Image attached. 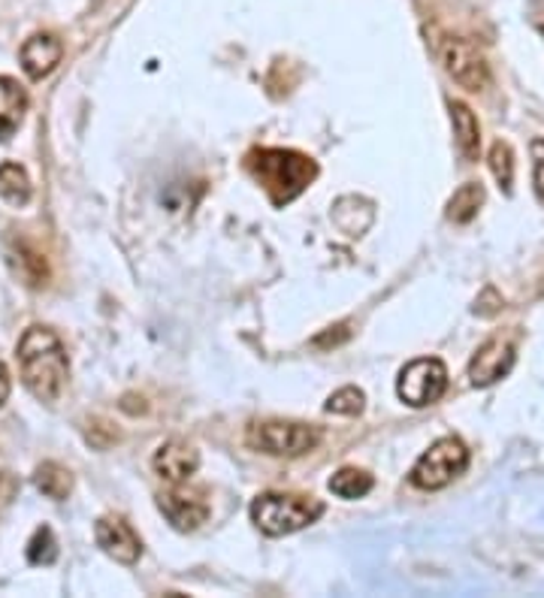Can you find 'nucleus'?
I'll list each match as a JSON object with an SVG mask.
<instances>
[{"label":"nucleus","mask_w":544,"mask_h":598,"mask_svg":"<svg viewBox=\"0 0 544 598\" xmlns=\"http://www.w3.org/2000/svg\"><path fill=\"white\" fill-rule=\"evenodd\" d=\"M542 297H544V278H542Z\"/></svg>","instance_id":"obj_29"},{"label":"nucleus","mask_w":544,"mask_h":598,"mask_svg":"<svg viewBox=\"0 0 544 598\" xmlns=\"http://www.w3.org/2000/svg\"><path fill=\"white\" fill-rule=\"evenodd\" d=\"M363 403H366V393L360 391V387H342V391H337L330 399H327L324 408L330 415L354 417L363 412Z\"/></svg>","instance_id":"obj_22"},{"label":"nucleus","mask_w":544,"mask_h":598,"mask_svg":"<svg viewBox=\"0 0 544 598\" xmlns=\"http://www.w3.org/2000/svg\"><path fill=\"white\" fill-rule=\"evenodd\" d=\"M351 339V323H337V327H327L324 333L314 335L312 345L314 348H337L342 345V342H348Z\"/></svg>","instance_id":"obj_25"},{"label":"nucleus","mask_w":544,"mask_h":598,"mask_svg":"<svg viewBox=\"0 0 544 598\" xmlns=\"http://www.w3.org/2000/svg\"><path fill=\"white\" fill-rule=\"evenodd\" d=\"M481 206H484V184L466 182L454 191L445 215H448V221H454V224H469V221H476Z\"/></svg>","instance_id":"obj_16"},{"label":"nucleus","mask_w":544,"mask_h":598,"mask_svg":"<svg viewBox=\"0 0 544 598\" xmlns=\"http://www.w3.org/2000/svg\"><path fill=\"white\" fill-rule=\"evenodd\" d=\"M151 466L167 483H185L200 469V453L185 438H170L167 445L158 448Z\"/></svg>","instance_id":"obj_12"},{"label":"nucleus","mask_w":544,"mask_h":598,"mask_svg":"<svg viewBox=\"0 0 544 598\" xmlns=\"http://www.w3.org/2000/svg\"><path fill=\"white\" fill-rule=\"evenodd\" d=\"M445 391H448V369L439 357L412 360L396 378L399 399L412 408H427V405L439 403Z\"/></svg>","instance_id":"obj_8"},{"label":"nucleus","mask_w":544,"mask_h":598,"mask_svg":"<svg viewBox=\"0 0 544 598\" xmlns=\"http://www.w3.org/2000/svg\"><path fill=\"white\" fill-rule=\"evenodd\" d=\"M436 52H439L445 73H448L460 88L478 94L490 85V64H487L484 52H481L472 40L457 34H441Z\"/></svg>","instance_id":"obj_6"},{"label":"nucleus","mask_w":544,"mask_h":598,"mask_svg":"<svg viewBox=\"0 0 544 598\" xmlns=\"http://www.w3.org/2000/svg\"><path fill=\"white\" fill-rule=\"evenodd\" d=\"M530 151H533V188H535V196H538V203L544 206V139L535 137L533 146H530Z\"/></svg>","instance_id":"obj_24"},{"label":"nucleus","mask_w":544,"mask_h":598,"mask_svg":"<svg viewBox=\"0 0 544 598\" xmlns=\"http://www.w3.org/2000/svg\"><path fill=\"white\" fill-rule=\"evenodd\" d=\"M10 399V369L0 363V405Z\"/></svg>","instance_id":"obj_28"},{"label":"nucleus","mask_w":544,"mask_h":598,"mask_svg":"<svg viewBox=\"0 0 544 598\" xmlns=\"http://www.w3.org/2000/svg\"><path fill=\"white\" fill-rule=\"evenodd\" d=\"M85 438H88L92 448L106 450L116 445L118 438H121V433H118L109 420H104V417H94V420H88V426H85Z\"/></svg>","instance_id":"obj_23"},{"label":"nucleus","mask_w":544,"mask_h":598,"mask_svg":"<svg viewBox=\"0 0 544 598\" xmlns=\"http://www.w3.org/2000/svg\"><path fill=\"white\" fill-rule=\"evenodd\" d=\"M34 483L40 493L55 499V502H61V499H67V495L73 493V474H70L61 462H40L34 472Z\"/></svg>","instance_id":"obj_18"},{"label":"nucleus","mask_w":544,"mask_h":598,"mask_svg":"<svg viewBox=\"0 0 544 598\" xmlns=\"http://www.w3.org/2000/svg\"><path fill=\"white\" fill-rule=\"evenodd\" d=\"M28 113V92L10 76H0V142L10 139Z\"/></svg>","instance_id":"obj_14"},{"label":"nucleus","mask_w":544,"mask_h":598,"mask_svg":"<svg viewBox=\"0 0 544 598\" xmlns=\"http://www.w3.org/2000/svg\"><path fill=\"white\" fill-rule=\"evenodd\" d=\"M31 194H34V188H31V179H28V170H24L22 163H0V196L7 203H12V206H28Z\"/></svg>","instance_id":"obj_17"},{"label":"nucleus","mask_w":544,"mask_h":598,"mask_svg":"<svg viewBox=\"0 0 544 598\" xmlns=\"http://www.w3.org/2000/svg\"><path fill=\"white\" fill-rule=\"evenodd\" d=\"M321 514H324V502L314 495L264 493L252 502V523L269 538H281V535L306 530Z\"/></svg>","instance_id":"obj_3"},{"label":"nucleus","mask_w":544,"mask_h":598,"mask_svg":"<svg viewBox=\"0 0 544 598\" xmlns=\"http://www.w3.org/2000/svg\"><path fill=\"white\" fill-rule=\"evenodd\" d=\"M7 264H10L12 276L22 278L28 288L40 290L49 285L46 254L40 252L31 239L12 236V239L7 242Z\"/></svg>","instance_id":"obj_11"},{"label":"nucleus","mask_w":544,"mask_h":598,"mask_svg":"<svg viewBox=\"0 0 544 598\" xmlns=\"http://www.w3.org/2000/svg\"><path fill=\"white\" fill-rule=\"evenodd\" d=\"M502 306H505V302H502V297L497 293V288H484V293L476 299V309L472 311H476L478 318H493V314L502 311Z\"/></svg>","instance_id":"obj_26"},{"label":"nucleus","mask_w":544,"mask_h":598,"mask_svg":"<svg viewBox=\"0 0 544 598\" xmlns=\"http://www.w3.org/2000/svg\"><path fill=\"white\" fill-rule=\"evenodd\" d=\"M530 22L538 34L544 36V0H533V7H530Z\"/></svg>","instance_id":"obj_27"},{"label":"nucleus","mask_w":544,"mask_h":598,"mask_svg":"<svg viewBox=\"0 0 544 598\" xmlns=\"http://www.w3.org/2000/svg\"><path fill=\"white\" fill-rule=\"evenodd\" d=\"M55 559H58V541H55L49 526H40V530L31 535V541H28V563L52 565Z\"/></svg>","instance_id":"obj_21"},{"label":"nucleus","mask_w":544,"mask_h":598,"mask_svg":"<svg viewBox=\"0 0 544 598\" xmlns=\"http://www.w3.org/2000/svg\"><path fill=\"white\" fill-rule=\"evenodd\" d=\"M61 55H64V46L55 34H34L31 40H24L22 52H19V61H22V70L28 73V79H43L52 70L61 64Z\"/></svg>","instance_id":"obj_13"},{"label":"nucleus","mask_w":544,"mask_h":598,"mask_svg":"<svg viewBox=\"0 0 544 598\" xmlns=\"http://www.w3.org/2000/svg\"><path fill=\"white\" fill-rule=\"evenodd\" d=\"M518 345H521V330L518 327H509V330H499V333L490 335L469 360V381L476 387H490V384L505 378L511 366H514V360H518Z\"/></svg>","instance_id":"obj_7"},{"label":"nucleus","mask_w":544,"mask_h":598,"mask_svg":"<svg viewBox=\"0 0 544 598\" xmlns=\"http://www.w3.org/2000/svg\"><path fill=\"white\" fill-rule=\"evenodd\" d=\"M94 538H97V547L116 559L121 565H134L142 556V541L125 517H116V514H106L94 523Z\"/></svg>","instance_id":"obj_10"},{"label":"nucleus","mask_w":544,"mask_h":598,"mask_svg":"<svg viewBox=\"0 0 544 598\" xmlns=\"http://www.w3.org/2000/svg\"><path fill=\"white\" fill-rule=\"evenodd\" d=\"M245 170L267 191L273 206H288L318 179V163L294 149H252Z\"/></svg>","instance_id":"obj_2"},{"label":"nucleus","mask_w":544,"mask_h":598,"mask_svg":"<svg viewBox=\"0 0 544 598\" xmlns=\"http://www.w3.org/2000/svg\"><path fill=\"white\" fill-rule=\"evenodd\" d=\"M451 121L457 151L463 154V161H478V154H481V125H478V116L463 100H454Z\"/></svg>","instance_id":"obj_15"},{"label":"nucleus","mask_w":544,"mask_h":598,"mask_svg":"<svg viewBox=\"0 0 544 598\" xmlns=\"http://www.w3.org/2000/svg\"><path fill=\"white\" fill-rule=\"evenodd\" d=\"M248 445L269 457H302L321 445V429L297 420H264L248 426Z\"/></svg>","instance_id":"obj_5"},{"label":"nucleus","mask_w":544,"mask_h":598,"mask_svg":"<svg viewBox=\"0 0 544 598\" xmlns=\"http://www.w3.org/2000/svg\"><path fill=\"white\" fill-rule=\"evenodd\" d=\"M372 474L363 472V469H339L333 478H330V493L339 495V499H363V495L372 490Z\"/></svg>","instance_id":"obj_19"},{"label":"nucleus","mask_w":544,"mask_h":598,"mask_svg":"<svg viewBox=\"0 0 544 598\" xmlns=\"http://www.w3.org/2000/svg\"><path fill=\"white\" fill-rule=\"evenodd\" d=\"M466 469H469V448L463 445V438L445 436L420 453V460L412 466L408 481L415 483L417 490H445Z\"/></svg>","instance_id":"obj_4"},{"label":"nucleus","mask_w":544,"mask_h":598,"mask_svg":"<svg viewBox=\"0 0 544 598\" xmlns=\"http://www.w3.org/2000/svg\"><path fill=\"white\" fill-rule=\"evenodd\" d=\"M158 508H161L163 517L173 523V530L179 532L200 530L209 520L206 493L198 490V487H188V481L173 483L170 490L158 493Z\"/></svg>","instance_id":"obj_9"},{"label":"nucleus","mask_w":544,"mask_h":598,"mask_svg":"<svg viewBox=\"0 0 544 598\" xmlns=\"http://www.w3.org/2000/svg\"><path fill=\"white\" fill-rule=\"evenodd\" d=\"M19 369L28 391L43 403H55L70 375V360L64 342L49 327H31L19 339Z\"/></svg>","instance_id":"obj_1"},{"label":"nucleus","mask_w":544,"mask_h":598,"mask_svg":"<svg viewBox=\"0 0 544 598\" xmlns=\"http://www.w3.org/2000/svg\"><path fill=\"white\" fill-rule=\"evenodd\" d=\"M487 163H490V173H493L497 184L502 188V194H511V184H514V151H511L505 139H497L490 146Z\"/></svg>","instance_id":"obj_20"}]
</instances>
